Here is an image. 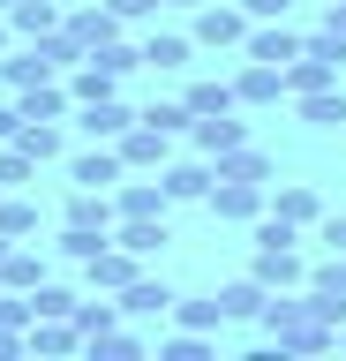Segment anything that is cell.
<instances>
[{"instance_id":"cell-1","label":"cell","mask_w":346,"mask_h":361,"mask_svg":"<svg viewBox=\"0 0 346 361\" xmlns=\"http://www.w3.org/2000/svg\"><path fill=\"white\" fill-rule=\"evenodd\" d=\"M264 331L286 346V354H323V346H339V324L316 309V293L309 286H286V293H271L264 301V316H256Z\"/></svg>"},{"instance_id":"cell-2","label":"cell","mask_w":346,"mask_h":361,"mask_svg":"<svg viewBox=\"0 0 346 361\" xmlns=\"http://www.w3.org/2000/svg\"><path fill=\"white\" fill-rule=\"evenodd\" d=\"M188 38L211 45V53H241V38H249V8H241V0H204Z\"/></svg>"},{"instance_id":"cell-3","label":"cell","mask_w":346,"mask_h":361,"mask_svg":"<svg viewBox=\"0 0 346 361\" xmlns=\"http://www.w3.org/2000/svg\"><path fill=\"white\" fill-rule=\"evenodd\" d=\"M211 211L226 226H256L271 211V180H211Z\"/></svg>"},{"instance_id":"cell-4","label":"cell","mask_w":346,"mask_h":361,"mask_svg":"<svg viewBox=\"0 0 346 361\" xmlns=\"http://www.w3.org/2000/svg\"><path fill=\"white\" fill-rule=\"evenodd\" d=\"M159 180H166V203H211V180H218V166H211L204 151H196V158H166Z\"/></svg>"},{"instance_id":"cell-5","label":"cell","mask_w":346,"mask_h":361,"mask_svg":"<svg viewBox=\"0 0 346 361\" xmlns=\"http://www.w3.org/2000/svg\"><path fill=\"white\" fill-rule=\"evenodd\" d=\"M256 279L271 293H286V286H309V264H301V241H256Z\"/></svg>"},{"instance_id":"cell-6","label":"cell","mask_w":346,"mask_h":361,"mask_svg":"<svg viewBox=\"0 0 346 361\" xmlns=\"http://www.w3.org/2000/svg\"><path fill=\"white\" fill-rule=\"evenodd\" d=\"M113 151H121V166H128V173H159L166 158H173V135H166V128H151V121L136 113V128L121 135Z\"/></svg>"},{"instance_id":"cell-7","label":"cell","mask_w":346,"mask_h":361,"mask_svg":"<svg viewBox=\"0 0 346 361\" xmlns=\"http://www.w3.org/2000/svg\"><path fill=\"white\" fill-rule=\"evenodd\" d=\"M83 271H91V293H121L128 279H136V271H151V256H136V248L106 241V248H98V256H91Z\"/></svg>"},{"instance_id":"cell-8","label":"cell","mask_w":346,"mask_h":361,"mask_svg":"<svg viewBox=\"0 0 346 361\" xmlns=\"http://www.w3.org/2000/svg\"><path fill=\"white\" fill-rule=\"evenodd\" d=\"M53 75H61V68L46 61V45H30V38H23V53H8V61H0V90H8V98H23V90L53 83Z\"/></svg>"},{"instance_id":"cell-9","label":"cell","mask_w":346,"mask_h":361,"mask_svg":"<svg viewBox=\"0 0 346 361\" xmlns=\"http://www.w3.org/2000/svg\"><path fill=\"white\" fill-rule=\"evenodd\" d=\"M301 53V30L286 23H249V38H241V61H264V68H286Z\"/></svg>"},{"instance_id":"cell-10","label":"cell","mask_w":346,"mask_h":361,"mask_svg":"<svg viewBox=\"0 0 346 361\" xmlns=\"http://www.w3.org/2000/svg\"><path fill=\"white\" fill-rule=\"evenodd\" d=\"M68 30H75V45H83V53H98V45L121 38V16L106 8V0H68Z\"/></svg>"},{"instance_id":"cell-11","label":"cell","mask_w":346,"mask_h":361,"mask_svg":"<svg viewBox=\"0 0 346 361\" xmlns=\"http://www.w3.org/2000/svg\"><path fill=\"white\" fill-rule=\"evenodd\" d=\"M68 180H75V188H106V196H113L121 180H128V166H121L113 143H98V151H75L68 158Z\"/></svg>"},{"instance_id":"cell-12","label":"cell","mask_w":346,"mask_h":361,"mask_svg":"<svg viewBox=\"0 0 346 361\" xmlns=\"http://www.w3.org/2000/svg\"><path fill=\"white\" fill-rule=\"evenodd\" d=\"M75 128L91 135V143H121V135L136 128V113L121 106V98H91V106H75Z\"/></svg>"},{"instance_id":"cell-13","label":"cell","mask_w":346,"mask_h":361,"mask_svg":"<svg viewBox=\"0 0 346 361\" xmlns=\"http://www.w3.org/2000/svg\"><path fill=\"white\" fill-rule=\"evenodd\" d=\"M61 226H83V233H113V226H121V211H113V196H106V188H75V196H68V211H61Z\"/></svg>"},{"instance_id":"cell-14","label":"cell","mask_w":346,"mask_h":361,"mask_svg":"<svg viewBox=\"0 0 346 361\" xmlns=\"http://www.w3.org/2000/svg\"><path fill=\"white\" fill-rule=\"evenodd\" d=\"M68 90H75V106H91V98H113V90H121V68H113V61H98V53H83V61L68 68Z\"/></svg>"},{"instance_id":"cell-15","label":"cell","mask_w":346,"mask_h":361,"mask_svg":"<svg viewBox=\"0 0 346 361\" xmlns=\"http://www.w3.org/2000/svg\"><path fill=\"white\" fill-rule=\"evenodd\" d=\"M16 106H23V121H75V90H68V75H53V83L23 90Z\"/></svg>"},{"instance_id":"cell-16","label":"cell","mask_w":346,"mask_h":361,"mask_svg":"<svg viewBox=\"0 0 346 361\" xmlns=\"http://www.w3.org/2000/svg\"><path fill=\"white\" fill-rule=\"evenodd\" d=\"M113 301H121V316H166V309H173V286H166V279H151V271H136Z\"/></svg>"},{"instance_id":"cell-17","label":"cell","mask_w":346,"mask_h":361,"mask_svg":"<svg viewBox=\"0 0 346 361\" xmlns=\"http://www.w3.org/2000/svg\"><path fill=\"white\" fill-rule=\"evenodd\" d=\"M233 90H241V106H278V98H286V68L241 61V75H233Z\"/></svg>"},{"instance_id":"cell-18","label":"cell","mask_w":346,"mask_h":361,"mask_svg":"<svg viewBox=\"0 0 346 361\" xmlns=\"http://www.w3.org/2000/svg\"><path fill=\"white\" fill-rule=\"evenodd\" d=\"M188 143L204 158H218V151H233V143H249V121H233V113H204L196 128H188Z\"/></svg>"},{"instance_id":"cell-19","label":"cell","mask_w":346,"mask_h":361,"mask_svg":"<svg viewBox=\"0 0 346 361\" xmlns=\"http://www.w3.org/2000/svg\"><path fill=\"white\" fill-rule=\"evenodd\" d=\"M211 166H218V180H278L271 151H256V143H233V151H218Z\"/></svg>"},{"instance_id":"cell-20","label":"cell","mask_w":346,"mask_h":361,"mask_svg":"<svg viewBox=\"0 0 346 361\" xmlns=\"http://www.w3.org/2000/svg\"><path fill=\"white\" fill-rule=\"evenodd\" d=\"M309 293H316V309L331 316V324H346V256H331V264L309 271Z\"/></svg>"},{"instance_id":"cell-21","label":"cell","mask_w":346,"mask_h":361,"mask_svg":"<svg viewBox=\"0 0 346 361\" xmlns=\"http://www.w3.org/2000/svg\"><path fill=\"white\" fill-rule=\"evenodd\" d=\"M8 23H16V38H46V30H61V23H68V0H16V8H8Z\"/></svg>"},{"instance_id":"cell-22","label":"cell","mask_w":346,"mask_h":361,"mask_svg":"<svg viewBox=\"0 0 346 361\" xmlns=\"http://www.w3.org/2000/svg\"><path fill=\"white\" fill-rule=\"evenodd\" d=\"M113 211L121 219H166V180H121Z\"/></svg>"},{"instance_id":"cell-23","label":"cell","mask_w":346,"mask_h":361,"mask_svg":"<svg viewBox=\"0 0 346 361\" xmlns=\"http://www.w3.org/2000/svg\"><path fill=\"white\" fill-rule=\"evenodd\" d=\"M271 211H278V219H294L301 233H309V226L323 219V196L309 188V180H286V188H271Z\"/></svg>"},{"instance_id":"cell-24","label":"cell","mask_w":346,"mask_h":361,"mask_svg":"<svg viewBox=\"0 0 346 361\" xmlns=\"http://www.w3.org/2000/svg\"><path fill=\"white\" fill-rule=\"evenodd\" d=\"M181 98H188V113H196V121H204V113H241V90H233V75H204V83H188Z\"/></svg>"},{"instance_id":"cell-25","label":"cell","mask_w":346,"mask_h":361,"mask_svg":"<svg viewBox=\"0 0 346 361\" xmlns=\"http://www.w3.org/2000/svg\"><path fill=\"white\" fill-rule=\"evenodd\" d=\"M218 301H226V324H256V316H264V301H271V286H264V279H233V286H218Z\"/></svg>"},{"instance_id":"cell-26","label":"cell","mask_w":346,"mask_h":361,"mask_svg":"<svg viewBox=\"0 0 346 361\" xmlns=\"http://www.w3.org/2000/svg\"><path fill=\"white\" fill-rule=\"evenodd\" d=\"M331 83H339V68L316 61V53H294L286 61V98H309V90H331Z\"/></svg>"},{"instance_id":"cell-27","label":"cell","mask_w":346,"mask_h":361,"mask_svg":"<svg viewBox=\"0 0 346 361\" xmlns=\"http://www.w3.org/2000/svg\"><path fill=\"white\" fill-rule=\"evenodd\" d=\"M38 279H53V271H46V256H38V248H23V241H16V248H8V256H0V286L30 293V286H38Z\"/></svg>"},{"instance_id":"cell-28","label":"cell","mask_w":346,"mask_h":361,"mask_svg":"<svg viewBox=\"0 0 346 361\" xmlns=\"http://www.w3.org/2000/svg\"><path fill=\"white\" fill-rule=\"evenodd\" d=\"M294 113L309 121V128H346V90H309V98H294Z\"/></svg>"},{"instance_id":"cell-29","label":"cell","mask_w":346,"mask_h":361,"mask_svg":"<svg viewBox=\"0 0 346 361\" xmlns=\"http://www.w3.org/2000/svg\"><path fill=\"white\" fill-rule=\"evenodd\" d=\"M188 53H196V38H181V30H151L143 38V61L151 68H188Z\"/></svg>"},{"instance_id":"cell-30","label":"cell","mask_w":346,"mask_h":361,"mask_svg":"<svg viewBox=\"0 0 346 361\" xmlns=\"http://www.w3.org/2000/svg\"><path fill=\"white\" fill-rule=\"evenodd\" d=\"M113 241H121V248H136V256H159V248H166V219H121V226H113Z\"/></svg>"},{"instance_id":"cell-31","label":"cell","mask_w":346,"mask_h":361,"mask_svg":"<svg viewBox=\"0 0 346 361\" xmlns=\"http://www.w3.org/2000/svg\"><path fill=\"white\" fill-rule=\"evenodd\" d=\"M75 301H83V293H68L61 279H38V286H30V324H38V316H75Z\"/></svg>"},{"instance_id":"cell-32","label":"cell","mask_w":346,"mask_h":361,"mask_svg":"<svg viewBox=\"0 0 346 361\" xmlns=\"http://www.w3.org/2000/svg\"><path fill=\"white\" fill-rule=\"evenodd\" d=\"M0 226H8L16 241H30V233H38V203H30L23 188H8V196H0Z\"/></svg>"},{"instance_id":"cell-33","label":"cell","mask_w":346,"mask_h":361,"mask_svg":"<svg viewBox=\"0 0 346 361\" xmlns=\"http://www.w3.org/2000/svg\"><path fill=\"white\" fill-rule=\"evenodd\" d=\"M113 324H121V301H113V293H106V301H98V293H91V301H75V331H83V338L113 331Z\"/></svg>"},{"instance_id":"cell-34","label":"cell","mask_w":346,"mask_h":361,"mask_svg":"<svg viewBox=\"0 0 346 361\" xmlns=\"http://www.w3.org/2000/svg\"><path fill=\"white\" fill-rule=\"evenodd\" d=\"M16 143L46 166V158H61V121H23V128H16Z\"/></svg>"},{"instance_id":"cell-35","label":"cell","mask_w":346,"mask_h":361,"mask_svg":"<svg viewBox=\"0 0 346 361\" xmlns=\"http://www.w3.org/2000/svg\"><path fill=\"white\" fill-rule=\"evenodd\" d=\"M30 180H38V158L23 143H0V188H30Z\"/></svg>"},{"instance_id":"cell-36","label":"cell","mask_w":346,"mask_h":361,"mask_svg":"<svg viewBox=\"0 0 346 361\" xmlns=\"http://www.w3.org/2000/svg\"><path fill=\"white\" fill-rule=\"evenodd\" d=\"M173 316H181L188 331H218V324H226V301H218V293H204V301H173Z\"/></svg>"},{"instance_id":"cell-37","label":"cell","mask_w":346,"mask_h":361,"mask_svg":"<svg viewBox=\"0 0 346 361\" xmlns=\"http://www.w3.org/2000/svg\"><path fill=\"white\" fill-rule=\"evenodd\" d=\"M143 121H151V128H166V135H188V128H196L188 98H159V106H143Z\"/></svg>"},{"instance_id":"cell-38","label":"cell","mask_w":346,"mask_h":361,"mask_svg":"<svg viewBox=\"0 0 346 361\" xmlns=\"http://www.w3.org/2000/svg\"><path fill=\"white\" fill-rule=\"evenodd\" d=\"M83 346H91L98 361H136V354H143V338L121 331V324H113V331H98V338H83Z\"/></svg>"},{"instance_id":"cell-39","label":"cell","mask_w":346,"mask_h":361,"mask_svg":"<svg viewBox=\"0 0 346 361\" xmlns=\"http://www.w3.org/2000/svg\"><path fill=\"white\" fill-rule=\"evenodd\" d=\"M159 354H166V361H211V331H188V324H181Z\"/></svg>"},{"instance_id":"cell-40","label":"cell","mask_w":346,"mask_h":361,"mask_svg":"<svg viewBox=\"0 0 346 361\" xmlns=\"http://www.w3.org/2000/svg\"><path fill=\"white\" fill-rule=\"evenodd\" d=\"M0 331H30V293L0 286Z\"/></svg>"},{"instance_id":"cell-41","label":"cell","mask_w":346,"mask_h":361,"mask_svg":"<svg viewBox=\"0 0 346 361\" xmlns=\"http://www.w3.org/2000/svg\"><path fill=\"white\" fill-rule=\"evenodd\" d=\"M316 241L331 248V256H346V211H323V219H316Z\"/></svg>"},{"instance_id":"cell-42","label":"cell","mask_w":346,"mask_h":361,"mask_svg":"<svg viewBox=\"0 0 346 361\" xmlns=\"http://www.w3.org/2000/svg\"><path fill=\"white\" fill-rule=\"evenodd\" d=\"M106 8H113L121 23H151V16H159V8H166V0H106Z\"/></svg>"},{"instance_id":"cell-43","label":"cell","mask_w":346,"mask_h":361,"mask_svg":"<svg viewBox=\"0 0 346 361\" xmlns=\"http://www.w3.org/2000/svg\"><path fill=\"white\" fill-rule=\"evenodd\" d=\"M241 8H249V23H286L294 0H241Z\"/></svg>"},{"instance_id":"cell-44","label":"cell","mask_w":346,"mask_h":361,"mask_svg":"<svg viewBox=\"0 0 346 361\" xmlns=\"http://www.w3.org/2000/svg\"><path fill=\"white\" fill-rule=\"evenodd\" d=\"M16 128H23V106H8V98H0V143H16Z\"/></svg>"},{"instance_id":"cell-45","label":"cell","mask_w":346,"mask_h":361,"mask_svg":"<svg viewBox=\"0 0 346 361\" xmlns=\"http://www.w3.org/2000/svg\"><path fill=\"white\" fill-rule=\"evenodd\" d=\"M16 354H30V331H0V361H16Z\"/></svg>"},{"instance_id":"cell-46","label":"cell","mask_w":346,"mask_h":361,"mask_svg":"<svg viewBox=\"0 0 346 361\" xmlns=\"http://www.w3.org/2000/svg\"><path fill=\"white\" fill-rule=\"evenodd\" d=\"M323 23H339V30H346V0H331V8H323Z\"/></svg>"},{"instance_id":"cell-47","label":"cell","mask_w":346,"mask_h":361,"mask_svg":"<svg viewBox=\"0 0 346 361\" xmlns=\"http://www.w3.org/2000/svg\"><path fill=\"white\" fill-rule=\"evenodd\" d=\"M8 38H16V23H8V16H0V61H8Z\"/></svg>"},{"instance_id":"cell-48","label":"cell","mask_w":346,"mask_h":361,"mask_svg":"<svg viewBox=\"0 0 346 361\" xmlns=\"http://www.w3.org/2000/svg\"><path fill=\"white\" fill-rule=\"evenodd\" d=\"M166 8H188V16H196V8H204V0H166Z\"/></svg>"},{"instance_id":"cell-49","label":"cell","mask_w":346,"mask_h":361,"mask_svg":"<svg viewBox=\"0 0 346 361\" xmlns=\"http://www.w3.org/2000/svg\"><path fill=\"white\" fill-rule=\"evenodd\" d=\"M8 248H16V233H8V226H0V256H8Z\"/></svg>"},{"instance_id":"cell-50","label":"cell","mask_w":346,"mask_h":361,"mask_svg":"<svg viewBox=\"0 0 346 361\" xmlns=\"http://www.w3.org/2000/svg\"><path fill=\"white\" fill-rule=\"evenodd\" d=\"M8 8H16V0H0V16H8Z\"/></svg>"},{"instance_id":"cell-51","label":"cell","mask_w":346,"mask_h":361,"mask_svg":"<svg viewBox=\"0 0 346 361\" xmlns=\"http://www.w3.org/2000/svg\"><path fill=\"white\" fill-rule=\"evenodd\" d=\"M339 346H346V324H339Z\"/></svg>"},{"instance_id":"cell-52","label":"cell","mask_w":346,"mask_h":361,"mask_svg":"<svg viewBox=\"0 0 346 361\" xmlns=\"http://www.w3.org/2000/svg\"><path fill=\"white\" fill-rule=\"evenodd\" d=\"M0 196H8V188H0Z\"/></svg>"}]
</instances>
